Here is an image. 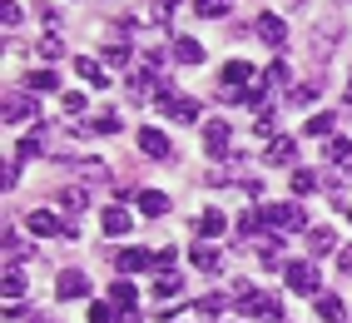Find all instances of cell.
<instances>
[{"mask_svg": "<svg viewBox=\"0 0 352 323\" xmlns=\"http://www.w3.org/2000/svg\"><path fill=\"white\" fill-rule=\"evenodd\" d=\"M243 105L248 110H263V90H243Z\"/></svg>", "mask_w": 352, "mask_h": 323, "instance_id": "45", "label": "cell"}, {"mask_svg": "<svg viewBox=\"0 0 352 323\" xmlns=\"http://www.w3.org/2000/svg\"><path fill=\"white\" fill-rule=\"evenodd\" d=\"M0 114H6V125H25L30 114H35V105H30V90H10V95H6V105H0Z\"/></svg>", "mask_w": 352, "mask_h": 323, "instance_id": "7", "label": "cell"}, {"mask_svg": "<svg viewBox=\"0 0 352 323\" xmlns=\"http://www.w3.org/2000/svg\"><path fill=\"white\" fill-rule=\"evenodd\" d=\"M139 149H144L149 159H169L174 149H169V134L164 129H139Z\"/></svg>", "mask_w": 352, "mask_h": 323, "instance_id": "11", "label": "cell"}, {"mask_svg": "<svg viewBox=\"0 0 352 323\" xmlns=\"http://www.w3.org/2000/svg\"><path fill=\"white\" fill-rule=\"evenodd\" d=\"M308 244H313V259H322V253L338 249V234H333L327 224H318V229H308Z\"/></svg>", "mask_w": 352, "mask_h": 323, "instance_id": "15", "label": "cell"}, {"mask_svg": "<svg viewBox=\"0 0 352 323\" xmlns=\"http://www.w3.org/2000/svg\"><path fill=\"white\" fill-rule=\"evenodd\" d=\"M15 179H20V165H6V169H0V189L10 194V189H15Z\"/></svg>", "mask_w": 352, "mask_h": 323, "instance_id": "43", "label": "cell"}, {"mask_svg": "<svg viewBox=\"0 0 352 323\" xmlns=\"http://www.w3.org/2000/svg\"><path fill=\"white\" fill-rule=\"evenodd\" d=\"M253 30H258V40L263 45H288V20L283 15H273V10H263L253 20Z\"/></svg>", "mask_w": 352, "mask_h": 323, "instance_id": "6", "label": "cell"}, {"mask_svg": "<svg viewBox=\"0 0 352 323\" xmlns=\"http://www.w3.org/2000/svg\"><path fill=\"white\" fill-rule=\"evenodd\" d=\"M228 6H233V0H194V10H199L204 20H219V15H228Z\"/></svg>", "mask_w": 352, "mask_h": 323, "instance_id": "29", "label": "cell"}, {"mask_svg": "<svg viewBox=\"0 0 352 323\" xmlns=\"http://www.w3.org/2000/svg\"><path fill=\"white\" fill-rule=\"evenodd\" d=\"M318 100V85H298L293 90V105H313Z\"/></svg>", "mask_w": 352, "mask_h": 323, "instance_id": "42", "label": "cell"}, {"mask_svg": "<svg viewBox=\"0 0 352 323\" xmlns=\"http://www.w3.org/2000/svg\"><path fill=\"white\" fill-rule=\"evenodd\" d=\"M223 309H228V298H223V293H208V298H199V313H208V318H219Z\"/></svg>", "mask_w": 352, "mask_h": 323, "instance_id": "33", "label": "cell"}, {"mask_svg": "<svg viewBox=\"0 0 352 323\" xmlns=\"http://www.w3.org/2000/svg\"><path fill=\"white\" fill-rule=\"evenodd\" d=\"M25 224H30V234H40V239H55V234H65V224H60L50 209H30V219H25Z\"/></svg>", "mask_w": 352, "mask_h": 323, "instance_id": "12", "label": "cell"}, {"mask_svg": "<svg viewBox=\"0 0 352 323\" xmlns=\"http://www.w3.org/2000/svg\"><path fill=\"white\" fill-rule=\"evenodd\" d=\"M0 25H6V30L20 25V6H15V0H0Z\"/></svg>", "mask_w": 352, "mask_h": 323, "instance_id": "38", "label": "cell"}, {"mask_svg": "<svg viewBox=\"0 0 352 323\" xmlns=\"http://www.w3.org/2000/svg\"><path fill=\"white\" fill-rule=\"evenodd\" d=\"M347 219H352V209H347Z\"/></svg>", "mask_w": 352, "mask_h": 323, "instance_id": "50", "label": "cell"}, {"mask_svg": "<svg viewBox=\"0 0 352 323\" xmlns=\"http://www.w3.org/2000/svg\"><path fill=\"white\" fill-rule=\"evenodd\" d=\"M154 293L164 298V304H174V298L184 293V279H179V273H159V279H154Z\"/></svg>", "mask_w": 352, "mask_h": 323, "instance_id": "18", "label": "cell"}, {"mask_svg": "<svg viewBox=\"0 0 352 323\" xmlns=\"http://www.w3.org/2000/svg\"><path fill=\"white\" fill-rule=\"evenodd\" d=\"M104 65H109V70H124V75H129V50H124V45H109V50H104Z\"/></svg>", "mask_w": 352, "mask_h": 323, "instance_id": "31", "label": "cell"}, {"mask_svg": "<svg viewBox=\"0 0 352 323\" xmlns=\"http://www.w3.org/2000/svg\"><path fill=\"white\" fill-rule=\"evenodd\" d=\"M228 140H233V125L228 120H208L204 125V149L208 154H228Z\"/></svg>", "mask_w": 352, "mask_h": 323, "instance_id": "9", "label": "cell"}, {"mask_svg": "<svg viewBox=\"0 0 352 323\" xmlns=\"http://www.w3.org/2000/svg\"><path fill=\"white\" fill-rule=\"evenodd\" d=\"M338 264H342V273H352V249H342V253H338Z\"/></svg>", "mask_w": 352, "mask_h": 323, "instance_id": "46", "label": "cell"}, {"mask_svg": "<svg viewBox=\"0 0 352 323\" xmlns=\"http://www.w3.org/2000/svg\"><path fill=\"white\" fill-rule=\"evenodd\" d=\"M0 289H6V304H20V298H25V273L6 269V284H0Z\"/></svg>", "mask_w": 352, "mask_h": 323, "instance_id": "21", "label": "cell"}, {"mask_svg": "<svg viewBox=\"0 0 352 323\" xmlns=\"http://www.w3.org/2000/svg\"><path fill=\"white\" fill-rule=\"evenodd\" d=\"M293 159H298L293 140H268V165H293Z\"/></svg>", "mask_w": 352, "mask_h": 323, "instance_id": "20", "label": "cell"}, {"mask_svg": "<svg viewBox=\"0 0 352 323\" xmlns=\"http://www.w3.org/2000/svg\"><path fill=\"white\" fill-rule=\"evenodd\" d=\"M327 159H333V165H347V159H352V145L342 140V134H333V140H327Z\"/></svg>", "mask_w": 352, "mask_h": 323, "instance_id": "30", "label": "cell"}, {"mask_svg": "<svg viewBox=\"0 0 352 323\" xmlns=\"http://www.w3.org/2000/svg\"><path fill=\"white\" fill-rule=\"evenodd\" d=\"M114 129H120V120H114V114H95V120H85L80 134H114Z\"/></svg>", "mask_w": 352, "mask_h": 323, "instance_id": "28", "label": "cell"}, {"mask_svg": "<svg viewBox=\"0 0 352 323\" xmlns=\"http://www.w3.org/2000/svg\"><path fill=\"white\" fill-rule=\"evenodd\" d=\"M154 269L159 273H174V249H154Z\"/></svg>", "mask_w": 352, "mask_h": 323, "instance_id": "41", "label": "cell"}, {"mask_svg": "<svg viewBox=\"0 0 352 323\" xmlns=\"http://www.w3.org/2000/svg\"><path fill=\"white\" fill-rule=\"evenodd\" d=\"M25 253H30V249H25V239H20L15 229H6V259H15V264H20Z\"/></svg>", "mask_w": 352, "mask_h": 323, "instance_id": "32", "label": "cell"}, {"mask_svg": "<svg viewBox=\"0 0 352 323\" xmlns=\"http://www.w3.org/2000/svg\"><path fill=\"white\" fill-rule=\"evenodd\" d=\"M55 293H60V298H85V293H89V279H85L80 269H65V273H60V289H55Z\"/></svg>", "mask_w": 352, "mask_h": 323, "instance_id": "13", "label": "cell"}, {"mask_svg": "<svg viewBox=\"0 0 352 323\" xmlns=\"http://www.w3.org/2000/svg\"><path fill=\"white\" fill-rule=\"evenodd\" d=\"M293 189H298V194H313V189H318V174H313V169H293Z\"/></svg>", "mask_w": 352, "mask_h": 323, "instance_id": "35", "label": "cell"}, {"mask_svg": "<svg viewBox=\"0 0 352 323\" xmlns=\"http://www.w3.org/2000/svg\"><path fill=\"white\" fill-rule=\"evenodd\" d=\"M253 134H258V140H278V120H273V114H258Z\"/></svg>", "mask_w": 352, "mask_h": 323, "instance_id": "37", "label": "cell"}, {"mask_svg": "<svg viewBox=\"0 0 352 323\" xmlns=\"http://www.w3.org/2000/svg\"><path fill=\"white\" fill-rule=\"evenodd\" d=\"M114 264H120V273H144V269H154V253L149 249H120Z\"/></svg>", "mask_w": 352, "mask_h": 323, "instance_id": "10", "label": "cell"}, {"mask_svg": "<svg viewBox=\"0 0 352 323\" xmlns=\"http://www.w3.org/2000/svg\"><path fill=\"white\" fill-rule=\"evenodd\" d=\"M30 323H55V318H30Z\"/></svg>", "mask_w": 352, "mask_h": 323, "instance_id": "47", "label": "cell"}, {"mask_svg": "<svg viewBox=\"0 0 352 323\" xmlns=\"http://www.w3.org/2000/svg\"><path fill=\"white\" fill-rule=\"evenodd\" d=\"M85 189H60V209H69V214H75V209H85Z\"/></svg>", "mask_w": 352, "mask_h": 323, "instance_id": "36", "label": "cell"}, {"mask_svg": "<svg viewBox=\"0 0 352 323\" xmlns=\"http://www.w3.org/2000/svg\"><path fill=\"white\" fill-rule=\"evenodd\" d=\"M75 70H80V80H85V85H95V90H104V65H95V60L85 55V60L75 65Z\"/></svg>", "mask_w": 352, "mask_h": 323, "instance_id": "26", "label": "cell"}, {"mask_svg": "<svg viewBox=\"0 0 352 323\" xmlns=\"http://www.w3.org/2000/svg\"><path fill=\"white\" fill-rule=\"evenodd\" d=\"M60 55H65V45H60L55 35H45V40H40V60H60Z\"/></svg>", "mask_w": 352, "mask_h": 323, "instance_id": "39", "label": "cell"}, {"mask_svg": "<svg viewBox=\"0 0 352 323\" xmlns=\"http://www.w3.org/2000/svg\"><path fill=\"white\" fill-rule=\"evenodd\" d=\"M164 6H179V0H164Z\"/></svg>", "mask_w": 352, "mask_h": 323, "instance_id": "48", "label": "cell"}, {"mask_svg": "<svg viewBox=\"0 0 352 323\" xmlns=\"http://www.w3.org/2000/svg\"><path fill=\"white\" fill-rule=\"evenodd\" d=\"M194 264H199L204 273H214V269H219L223 259H219V249H214V244H208V239H204V244H194Z\"/></svg>", "mask_w": 352, "mask_h": 323, "instance_id": "23", "label": "cell"}, {"mask_svg": "<svg viewBox=\"0 0 352 323\" xmlns=\"http://www.w3.org/2000/svg\"><path fill=\"white\" fill-rule=\"evenodd\" d=\"M347 105H352V90H347Z\"/></svg>", "mask_w": 352, "mask_h": 323, "instance_id": "49", "label": "cell"}, {"mask_svg": "<svg viewBox=\"0 0 352 323\" xmlns=\"http://www.w3.org/2000/svg\"><path fill=\"white\" fill-rule=\"evenodd\" d=\"M25 90L30 95H45V90H60V80H55V70H35V75H25Z\"/></svg>", "mask_w": 352, "mask_h": 323, "instance_id": "25", "label": "cell"}, {"mask_svg": "<svg viewBox=\"0 0 352 323\" xmlns=\"http://www.w3.org/2000/svg\"><path fill=\"white\" fill-rule=\"evenodd\" d=\"M243 85H253V65L228 60V65H223V90H219V95H223V100H243Z\"/></svg>", "mask_w": 352, "mask_h": 323, "instance_id": "4", "label": "cell"}, {"mask_svg": "<svg viewBox=\"0 0 352 323\" xmlns=\"http://www.w3.org/2000/svg\"><path fill=\"white\" fill-rule=\"evenodd\" d=\"M174 60H179V65H199V60H204V45L189 40V35H179V40H174Z\"/></svg>", "mask_w": 352, "mask_h": 323, "instance_id": "16", "label": "cell"}, {"mask_svg": "<svg viewBox=\"0 0 352 323\" xmlns=\"http://www.w3.org/2000/svg\"><path fill=\"white\" fill-rule=\"evenodd\" d=\"M114 313H120L114 304H89V323H109Z\"/></svg>", "mask_w": 352, "mask_h": 323, "instance_id": "40", "label": "cell"}, {"mask_svg": "<svg viewBox=\"0 0 352 323\" xmlns=\"http://www.w3.org/2000/svg\"><path fill=\"white\" fill-rule=\"evenodd\" d=\"M100 229H104L109 239H124L129 234V209H104L100 214Z\"/></svg>", "mask_w": 352, "mask_h": 323, "instance_id": "14", "label": "cell"}, {"mask_svg": "<svg viewBox=\"0 0 352 323\" xmlns=\"http://www.w3.org/2000/svg\"><path fill=\"white\" fill-rule=\"evenodd\" d=\"M333 129H338V114H333V110L308 120V134H318V140H333Z\"/></svg>", "mask_w": 352, "mask_h": 323, "instance_id": "24", "label": "cell"}, {"mask_svg": "<svg viewBox=\"0 0 352 323\" xmlns=\"http://www.w3.org/2000/svg\"><path fill=\"white\" fill-rule=\"evenodd\" d=\"M239 309L248 313V318H258V323H283V304H278L273 293H263V289H239Z\"/></svg>", "mask_w": 352, "mask_h": 323, "instance_id": "1", "label": "cell"}, {"mask_svg": "<svg viewBox=\"0 0 352 323\" xmlns=\"http://www.w3.org/2000/svg\"><path fill=\"white\" fill-rule=\"evenodd\" d=\"M124 90H129V100H149V90H154L149 70H129L124 75Z\"/></svg>", "mask_w": 352, "mask_h": 323, "instance_id": "17", "label": "cell"}, {"mask_svg": "<svg viewBox=\"0 0 352 323\" xmlns=\"http://www.w3.org/2000/svg\"><path fill=\"white\" fill-rule=\"evenodd\" d=\"M159 110L174 114L179 125H194V120H199V100H184L174 85H159Z\"/></svg>", "mask_w": 352, "mask_h": 323, "instance_id": "3", "label": "cell"}, {"mask_svg": "<svg viewBox=\"0 0 352 323\" xmlns=\"http://www.w3.org/2000/svg\"><path fill=\"white\" fill-rule=\"evenodd\" d=\"M139 209H144L149 219H159L164 209H169V199H164L159 189H139Z\"/></svg>", "mask_w": 352, "mask_h": 323, "instance_id": "22", "label": "cell"}, {"mask_svg": "<svg viewBox=\"0 0 352 323\" xmlns=\"http://www.w3.org/2000/svg\"><path fill=\"white\" fill-rule=\"evenodd\" d=\"M263 80H268L273 90H283V85H288V60H273V65H268V75H263Z\"/></svg>", "mask_w": 352, "mask_h": 323, "instance_id": "34", "label": "cell"}, {"mask_svg": "<svg viewBox=\"0 0 352 323\" xmlns=\"http://www.w3.org/2000/svg\"><path fill=\"white\" fill-rule=\"evenodd\" d=\"M109 304L120 309V323H139V289L129 279H120V284L109 289Z\"/></svg>", "mask_w": 352, "mask_h": 323, "instance_id": "5", "label": "cell"}, {"mask_svg": "<svg viewBox=\"0 0 352 323\" xmlns=\"http://www.w3.org/2000/svg\"><path fill=\"white\" fill-rule=\"evenodd\" d=\"M263 224L273 229V234H298V229H308V209L302 204H263Z\"/></svg>", "mask_w": 352, "mask_h": 323, "instance_id": "2", "label": "cell"}, {"mask_svg": "<svg viewBox=\"0 0 352 323\" xmlns=\"http://www.w3.org/2000/svg\"><path fill=\"white\" fill-rule=\"evenodd\" d=\"M80 169H85L89 184H100V179H104V165H100V159H89V165H80Z\"/></svg>", "mask_w": 352, "mask_h": 323, "instance_id": "44", "label": "cell"}, {"mask_svg": "<svg viewBox=\"0 0 352 323\" xmlns=\"http://www.w3.org/2000/svg\"><path fill=\"white\" fill-rule=\"evenodd\" d=\"M223 229H228V224H223V214H219V209H208V214L199 219V234H204V239H219Z\"/></svg>", "mask_w": 352, "mask_h": 323, "instance_id": "27", "label": "cell"}, {"mask_svg": "<svg viewBox=\"0 0 352 323\" xmlns=\"http://www.w3.org/2000/svg\"><path fill=\"white\" fill-rule=\"evenodd\" d=\"M283 279H288L293 293H318V269H313V264H302V259L283 269Z\"/></svg>", "mask_w": 352, "mask_h": 323, "instance_id": "8", "label": "cell"}, {"mask_svg": "<svg viewBox=\"0 0 352 323\" xmlns=\"http://www.w3.org/2000/svg\"><path fill=\"white\" fill-rule=\"evenodd\" d=\"M318 318L322 323H342V298L338 293H318Z\"/></svg>", "mask_w": 352, "mask_h": 323, "instance_id": "19", "label": "cell"}]
</instances>
